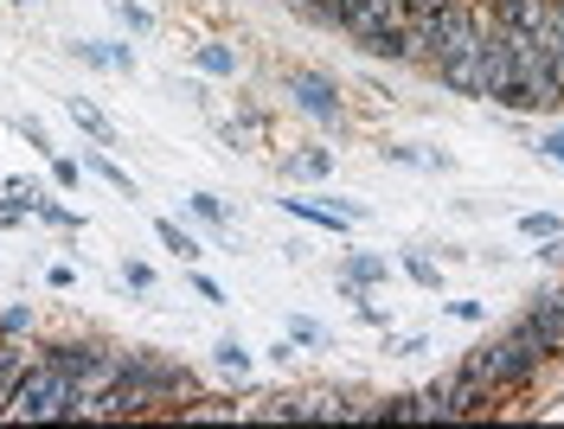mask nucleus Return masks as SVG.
Here are the masks:
<instances>
[{
	"label": "nucleus",
	"instance_id": "nucleus-8",
	"mask_svg": "<svg viewBox=\"0 0 564 429\" xmlns=\"http://www.w3.org/2000/svg\"><path fill=\"white\" fill-rule=\"evenodd\" d=\"M379 161L386 167H417V174H456V154L449 147H423V142H386Z\"/></svg>",
	"mask_w": 564,
	"mask_h": 429
},
{
	"label": "nucleus",
	"instance_id": "nucleus-39",
	"mask_svg": "<svg viewBox=\"0 0 564 429\" xmlns=\"http://www.w3.org/2000/svg\"><path fill=\"white\" fill-rule=\"evenodd\" d=\"M443 7H449V0H398V13H404V20H423V13H443Z\"/></svg>",
	"mask_w": 564,
	"mask_h": 429
},
{
	"label": "nucleus",
	"instance_id": "nucleus-32",
	"mask_svg": "<svg viewBox=\"0 0 564 429\" xmlns=\"http://www.w3.org/2000/svg\"><path fill=\"white\" fill-rule=\"evenodd\" d=\"M26 224H33V206L13 199V193H0V231H26Z\"/></svg>",
	"mask_w": 564,
	"mask_h": 429
},
{
	"label": "nucleus",
	"instance_id": "nucleus-6",
	"mask_svg": "<svg viewBox=\"0 0 564 429\" xmlns=\"http://www.w3.org/2000/svg\"><path fill=\"white\" fill-rule=\"evenodd\" d=\"M84 72H116V77H135V45L129 38H70L65 45Z\"/></svg>",
	"mask_w": 564,
	"mask_h": 429
},
{
	"label": "nucleus",
	"instance_id": "nucleus-29",
	"mask_svg": "<svg viewBox=\"0 0 564 429\" xmlns=\"http://www.w3.org/2000/svg\"><path fill=\"white\" fill-rule=\"evenodd\" d=\"M33 327H39L33 301H7V308H0V333H33Z\"/></svg>",
	"mask_w": 564,
	"mask_h": 429
},
{
	"label": "nucleus",
	"instance_id": "nucleus-31",
	"mask_svg": "<svg viewBox=\"0 0 564 429\" xmlns=\"http://www.w3.org/2000/svg\"><path fill=\"white\" fill-rule=\"evenodd\" d=\"M122 283L135 288V295H154L161 276H154V263H148V256H129V263H122Z\"/></svg>",
	"mask_w": 564,
	"mask_h": 429
},
{
	"label": "nucleus",
	"instance_id": "nucleus-30",
	"mask_svg": "<svg viewBox=\"0 0 564 429\" xmlns=\"http://www.w3.org/2000/svg\"><path fill=\"white\" fill-rule=\"evenodd\" d=\"M109 13H116V20H122L129 33H154V13H148L141 0H109Z\"/></svg>",
	"mask_w": 564,
	"mask_h": 429
},
{
	"label": "nucleus",
	"instance_id": "nucleus-38",
	"mask_svg": "<svg viewBox=\"0 0 564 429\" xmlns=\"http://www.w3.org/2000/svg\"><path fill=\"white\" fill-rule=\"evenodd\" d=\"M45 288H58V295L77 288V263H52V270H45Z\"/></svg>",
	"mask_w": 564,
	"mask_h": 429
},
{
	"label": "nucleus",
	"instance_id": "nucleus-41",
	"mask_svg": "<svg viewBox=\"0 0 564 429\" xmlns=\"http://www.w3.org/2000/svg\"><path fill=\"white\" fill-rule=\"evenodd\" d=\"M7 7H33V0H7Z\"/></svg>",
	"mask_w": 564,
	"mask_h": 429
},
{
	"label": "nucleus",
	"instance_id": "nucleus-40",
	"mask_svg": "<svg viewBox=\"0 0 564 429\" xmlns=\"http://www.w3.org/2000/svg\"><path fill=\"white\" fill-rule=\"evenodd\" d=\"M532 256H539V263H564V231H558V238H539V251H532Z\"/></svg>",
	"mask_w": 564,
	"mask_h": 429
},
{
	"label": "nucleus",
	"instance_id": "nucleus-28",
	"mask_svg": "<svg viewBox=\"0 0 564 429\" xmlns=\"http://www.w3.org/2000/svg\"><path fill=\"white\" fill-rule=\"evenodd\" d=\"M13 129H20V142L33 147L39 161H52V154H58V147H52V135H45V122H39V116H13Z\"/></svg>",
	"mask_w": 564,
	"mask_h": 429
},
{
	"label": "nucleus",
	"instance_id": "nucleus-12",
	"mask_svg": "<svg viewBox=\"0 0 564 429\" xmlns=\"http://www.w3.org/2000/svg\"><path fill=\"white\" fill-rule=\"evenodd\" d=\"M218 135L238 147V154H250V147L270 142V116H263L257 103H238V116H225V122H218Z\"/></svg>",
	"mask_w": 564,
	"mask_h": 429
},
{
	"label": "nucleus",
	"instance_id": "nucleus-3",
	"mask_svg": "<svg viewBox=\"0 0 564 429\" xmlns=\"http://www.w3.org/2000/svg\"><path fill=\"white\" fill-rule=\"evenodd\" d=\"M276 90H282V103H289V109H302L308 122L334 129V135L352 122V103H347V90H340V77L321 72V65H282Z\"/></svg>",
	"mask_w": 564,
	"mask_h": 429
},
{
	"label": "nucleus",
	"instance_id": "nucleus-24",
	"mask_svg": "<svg viewBox=\"0 0 564 429\" xmlns=\"http://www.w3.org/2000/svg\"><path fill=\"white\" fill-rule=\"evenodd\" d=\"M532 154L545 161V167H558L564 174V122L552 116V122H539V135H532Z\"/></svg>",
	"mask_w": 564,
	"mask_h": 429
},
{
	"label": "nucleus",
	"instance_id": "nucleus-14",
	"mask_svg": "<svg viewBox=\"0 0 564 429\" xmlns=\"http://www.w3.org/2000/svg\"><path fill=\"white\" fill-rule=\"evenodd\" d=\"M352 52H359L366 65H404V58H411L404 20H398V26H379V33H366V38H352Z\"/></svg>",
	"mask_w": 564,
	"mask_h": 429
},
{
	"label": "nucleus",
	"instance_id": "nucleus-22",
	"mask_svg": "<svg viewBox=\"0 0 564 429\" xmlns=\"http://www.w3.org/2000/svg\"><path fill=\"white\" fill-rule=\"evenodd\" d=\"M212 365H218V372H225V378L238 385V378H250L257 353H250V346L238 340V333H218V340H212Z\"/></svg>",
	"mask_w": 564,
	"mask_h": 429
},
{
	"label": "nucleus",
	"instance_id": "nucleus-36",
	"mask_svg": "<svg viewBox=\"0 0 564 429\" xmlns=\"http://www.w3.org/2000/svg\"><path fill=\"white\" fill-rule=\"evenodd\" d=\"M263 359H276V365H289V359H302V340H295V333H276V340L263 346Z\"/></svg>",
	"mask_w": 564,
	"mask_h": 429
},
{
	"label": "nucleus",
	"instance_id": "nucleus-9",
	"mask_svg": "<svg viewBox=\"0 0 564 429\" xmlns=\"http://www.w3.org/2000/svg\"><path fill=\"white\" fill-rule=\"evenodd\" d=\"M282 179H295V186H315V179H334V147H282Z\"/></svg>",
	"mask_w": 564,
	"mask_h": 429
},
{
	"label": "nucleus",
	"instance_id": "nucleus-13",
	"mask_svg": "<svg viewBox=\"0 0 564 429\" xmlns=\"http://www.w3.org/2000/svg\"><path fill=\"white\" fill-rule=\"evenodd\" d=\"M39 359V340L33 333H0V410H7V392L20 385V372Z\"/></svg>",
	"mask_w": 564,
	"mask_h": 429
},
{
	"label": "nucleus",
	"instance_id": "nucleus-20",
	"mask_svg": "<svg viewBox=\"0 0 564 429\" xmlns=\"http://www.w3.org/2000/svg\"><path fill=\"white\" fill-rule=\"evenodd\" d=\"M180 212L193 218V224H206V231H218V238H231V206H225L218 193H186Z\"/></svg>",
	"mask_w": 564,
	"mask_h": 429
},
{
	"label": "nucleus",
	"instance_id": "nucleus-1",
	"mask_svg": "<svg viewBox=\"0 0 564 429\" xmlns=\"http://www.w3.org/2000/svg\"><path fill=\"white\" fill-rule=\"evenodd\" d=\"M468 378H481L500 404H513V397H532L539 385H545V372L552 365H564L545 340H539V327L527 321V315H513V321L500 327L494 340H481V346H468V353L456 359Z\"/></svg>",
	"mask_w": 564,
	"mask_h": 429
},
{
	"label": "nucleus",
	"instance_id": "nucleus-23",
	"mask_svg": "<svg viewBox=\"0 0 564 429\" xmlns=\"http://www.w3.org/2000/svg\"><path fill=\"white\" fill-rule=\"evenodd\" d=\"M398 270H404V276H411V283H417V288H430V295L443 288V256L417 251V244H411V251L398 256Z\"/></svg>",
	"mask_w": 564,
	"mask_h": 429
},
{
	"label": "nucleus",
	"instance_id": "nucleus-19",
	"mask_svg": "<svg viewBox=\"0 0 564 429\" xmlns=\"http://www.w3.org/2000/svg\"><path fill=\"white\" fill-rule=\"evenodd\" d=\"M154 244H161L167 256H180V263H206V244H199L180 218H154Z\"/></svg>",
	"mask_w": 564,
	"mask_h": 429
},
{
	"label": "nucleus",
	"instance_id": "nucleus-17",
	"mask_svg": "<svg viewBox=\"0 0 564 429\" xmlns=\"http://www.w3.org/2000/svg\"><path fill=\"white\" fill-rule=\"evenodd\" d=\"M245 424H302V392L245 397Z\"/></svg>",
	"mask_w": 564,
	"mask_h": 429
},
{
	"label": "nucleus",
	"instance_id": "nucleus-4",
	"mask_svg": "<svg viewBox=\"0 0 564 429\" xmlns=\"http://www.w3.org/2000/svg\"><path fill=\"white\" fill-rule=\"evenodd\" d=\"M39 353H45L70 378V385H77V378H84V372L109 353V340H97V333H52V340H39Z\"/></svg>",
	"mask_w": 564,
	"mask_h": 429
},
{
	"label": "nucleus",
	"instance_id": "nucleus-27",
	"mask_svg": "<svg viewBox=\"0 0 564 429\" xmlns=\"http://www.w3.org/2000/svg\"><path fill=\"white\" fill-rule=\"evenodd\" d=\"M379 424H417V392L379 397Z\"/></svg>",
	"mask_w": 564,
	"mask_h": 429
},
{
	"label": "nucleus",
	"instance_id": "nucleus-15",
	"mask_svg": "<svg viewBox=\"0 0 564 429\" xmlns=\"http://www.w3.org/2000/svg\"><path fill=\"white\" fill-rule=\"evenodd\" d=\"M65 116H70V129H77L84 142H97V147H116V142H122V135H116V122H109V116L90 103V97H65Z\"/></svg>",
	"mask_w": 564,
	"mask_h": 429
},
{
	"label": "nucleus",
	"instance_id": "nucleus-25",
	"mask_svg": "<svg viewBox=\"0 0 564 429\" xmlns=\"http://www.w3.org/2000/svg\"><path fill=\"white\" fill-rule=\"evenodd\" d=\"M45 167H52V186H58V193H84V179H90V174H84V161H77V154H65V147H58Z\"/></svg>",
	"mask_w": 564,
	"mask_h": 429
},
{
	"label": "nucleus",
	"instance_id": "nucleus-11",
	"mask_svg": "<svg viewBox=\"0 0 564 429\" xmlns=\"http://www.w3.org/2000/svg\"><path fill=\"white\" fill-rule=\"evenodd\" d=\"M334 276H347V283H359V288H391V256H379V251H352L347 244V256L334 263Z\"/></svg>",
	"mask_w": 564,
	"mask_h": 429
},
{
	"label": "nucleus",
	"instance_id": "nucleus-21",
	"mask_svg": "<svg viewBox=\"0 0 564 429\" xmlns=\"http://www.w3.org/2000/svg\"><path fill=\"white\" fill-rule=\"evenodd\" d=\"M33 218L39 224H52V231H84V212L58 199V186H39L33 193Z\"/></svg>",
	"mask_w": 564,
	"mask_h": 429
},
{
	"label": "nucleus",
	"instance_id": "nucleus-33",
	"mask_svg": "<svg viewBox=\"0 0 564 429\" xmlns=\"http://www.w3.org/2000/svg\"><path fill=\"white\" fill-rule=\"evenodd\" d=\"M520 231H527L532 244H539V238H558L564 218H558V212H520Z\"/></svg>",
	"mask_w": 564,
	"mask_h": 429
},
{
	"label": "nucleus",
	"instance_id": "nucleus-10",
	"mask_svg": "<svg viewBox=\"0 0 564 429\" xmlns=\"http://www.w3.org/2000/svg\"><path fill=\"white\" fill-rule=\"evenodd\" d=\"M77 161H84V174L90 179H104L109 193H116V199H141L135 193V179H129V167H122V161H116V154H109V147H77Z\"/></svg>",
	"mask_w": 564,
	"mask_h": 429
},
{
	"label": "nucleus",
	"instance_id": "nucleus-37",
	"mask_svg": "<svg viewBox=\"0 0 564 429\" xmlns=\"http://www.w3.org/2000/svg\"><path fill=\"white\" fill-rule=\"evenodd\" d=\"M352 315H359V321H366V327H379V333H391L386 308H379V301H372V295H366V301H352Z\"/></svg>",
	"mask_w": 564,
	"mask_h": 429
},
{
	"label": "nucleus",
	"instance_id": "nucleus-16",
	"mask_svg": "<svg viewBox=\"0 0 564 429\" xmlns=\"http://www.w3.org/2000/svg\"><path fill=\"white\" fill-rule=\"evenodd\" d=\"M174 424H245V404H231V397H212V392H199V397H186L174 410Z\"/></svg>",
	"mask_w": 564,
	"mask_h": 429
},
{
	"label": "nucleus",
	"instance_id": "nucleus-2",
	"mask_svg": "<svg viewBox=\"0 0 564 429\" xmlns=\"http://www.w3.org/2000/svg\"><path fill=\"white\" fill-rule=\"evenodd\" d=\"M0 424H84V392L70 385L52 359L39 353L33 365L20 372V385L7 392Z\"/></svg>",
	"mask_w": 564,
	"mask_h": 429
},
{
	"label": "nucleus",
	"instance_id": "nucleus-18",
	"mask_svg": "<svg viewBox=\"0 0 564 429\" xmlns=\"http://www.w3.org/2000/svg\"><path fill=\"white\" fill-rule=\"evenodd\" d=\"M193 65H199L206 77H238L245 72V58H238L231 38H199V45H193Z\"/></svg>",
	"mask_w": 564,
	"mask_h": 429
},
{
	"label": "nucleus",
	"instance_id": "nucleus-7",
	"mask_svg": "<svg viewBox=\"0 0 564 429\" xmlns=\"http://www.w3.org/2000/svg\"><path fill=\"white\" fill-rule=\"evenodd\" d=\"M282 212L295 218V224H308V231H327L334 244H347L352 231H359V224H352V218L334 206V199H327V206H321V199H282Z\"/></svg>",
	"mask_w": 564,
	"mask_h": 429
},
{
	"label": "nucleus",
	"instance_id": "nucleus-26",
	"mask_svg": "<svg viewBox=\"0 0 564 429\" xmlns=\"http://www.w3.org/2000/svg\"><path fill=\"white\" fill-rule=\"evenodd\" d=\"M282 333H295V340H302V346H315V353H327V346H334V333H327L321 321H308V315H289V321H282Z\"/></svg>",
	"mask_w": 564,
	"mask_h": 429
},
{
	"label": "nucleus",
	"instance_id": "nucleus-34",
	"mask_svg": "<svg viewBox=\"0 0 564 429\" xmlns=\"http://www.w3.org/2000/svg\"><path fill=\"white\" fill-rule=\"evenodd\" d=\"M186 283H193V295H199V301H212V308H225V301H231V295H225V288L199 270V263H186Z\"/></svg>",
	"mask_w": 564,
	"mask_h": 429
},
{
	"label": "nucleus",
	"instance_id": "nucleus-35",
	"mask_svg": "<svg viewBox=\"0 0 564 429\" xmlns=\"http://www.w3.org/2000/svg\"><path fill=\"white\" fill-rule=\"evenodd\" d=\"M462 327H488V301H443Z\"/></svg>",
	"mask_w": 564,
	"mask_h": 429
},
{
	"label": "nucleus",
	"instance_id": "nucleus-5",
	"mask_svg": "<svg viewBox=\"0 0 564 429\" xmlns=\"http://www.w3.org/2000/svg\"><path fill=\"white\" fill-rule=\"evenodd\" d=\"M520 315H527V321L539 327V340L564 359V283H539L527 295V308H520Z\"/></svg>",
	"mask_w": 564,
	"mask_h": 429
}]
</instances>
